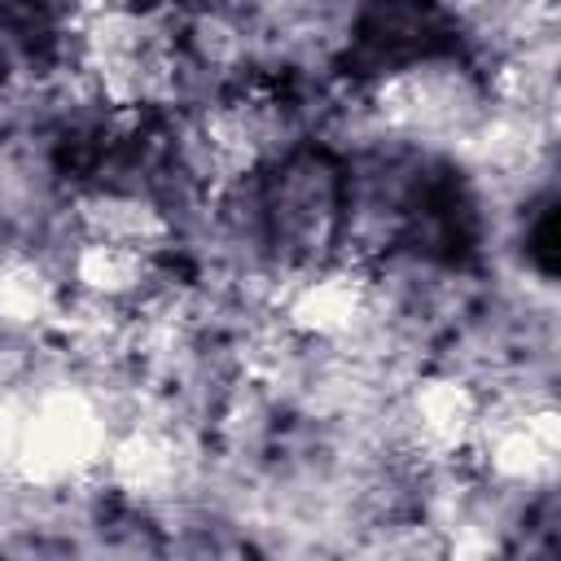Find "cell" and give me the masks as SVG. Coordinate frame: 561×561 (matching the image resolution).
Instances as JSON below:
<instances>
[{
    "instance_id": "3957f363",
    "label": "cell",
    "mask_w": 561,
    "mask_h": 561,
    "mask_svg": "<svg viewBox=\"0 0 561 561\" xmlns=\"http://www.w3.org/2000/svg\"><path fill=\"white\" fill-rule=\"evenodd\" d=\"M373 307V280L355 263H329L302 272L280 294V324L307 342H342L351 337Z\"/></svg>"
},
{
    "instance_id": "9c48e42d",
    "label": "cell",
    "mask_w": 561,
    "mask_h": 561,
    "mask_svg": "<svg viewBox=\"0 0 561 561\" xmlns=\"http://www.w3.org/2000/svg\"><path fill=\"white\" fill-rule=\"evenodd\" d=\"M57 307H61V289L39 259L9 254L0 263V329L9 333L48 329Z\"/></svg>"
},
{
    "instance_id": "7a4b0ae2",
    "label": "cell",
    "mask_w": 561,
    "mask_h": 561,
    "mask_svg": "<svg viewBox=\"0 0 561 561\" xmlns=\"http://www.w3.org/2000/svg\"><path fill=\"white\" fill-rule=\"evenodd\" d=\"M469 451H478L500 482H548L561 456V416L552 403L539 399H513L495 408L482 403V421Z\"/></svg>"
},
{
    "instance_id": "8992f818",
    "label": "cell",
    "mask_w": 561,
    "mask_h": 561,
    "mask_svg": "<svg viewBox=\"0 0 561 561\" xmlns=\"http://www.w3.org/2000/svg\"><path fill=\"white\" fill-rule=\"evenodd\" d=\"M79 219V241H105V245H127L140 254H158L171 237L162 210L149 197L136 193H118V188H101L88 193L75 210Z\"/></svg>"
},
{
    "instance_id": "ba28073f",
    "label": "cell",
    "mask_w": 561,
    "mask_h": 561,
    "mask_svg": "<svg viewBox=\"0 0 561 561\" xmlns=\"http://www.w3.org/2000/svg\"><path fill=\"white\" fill-rule=\"evenodd\" d=\"M70 272H75V285L83 298L123 307L153 280V254L127 250V245H105V241H79Z\"/></svg>"
},
{
    "instance_id": "30bf717a",
    "label": "cell",
    "mask_w": 561,
    "mask_h": 561,
    "mask_svg": "<svg viewBox=\"0 0 561 561\" xmlns=\"http://www.w3.org/2000/svg\"><path fill=\"white\" fill-rule=\"evenodd\" d=\"M495 535L482 522H460L447 543H443V561H495Z\"/></svg>"
},
{
    "instance_id": "52a82bcc",
    "label": "cell",
    "mask_w": 561,
    "mask_h": 561,
    "mask_svg": "<svg viewBox=\"0 0 561 561\" xmlns=\"http://www.w3.org/2000/svg\"><path fill=\"white\" fill-rule=\"evenodd\" d=\"M105 465H110L114 486H123L127 495H167L180 482L184 451L171 430L136 425V430L110 438Z\"/></svg>"
},
{
    "instance_id": "5b68a950",
    "label": "cell",
    "mask_w": 561,
    "mask_h": 561,
    "mask_svg": "<svg viewBox=\"0 0 561 561\" xmlns=\"http://www.w3.org/2000/svg\"><path fill=\"white\" fill-rule=\"evenodd\" d=\"M469 105V92L447 66H403L377 88V114L399 131H438L456 127Z\"/></svg>"
},
{
    "instance_id": "6da1fadb",
    "label": "cell",
    "mask_w": 561,
    "mask_h": 561,
    "mask_svg": "<svg viewBox=\"0 0 561 561\" xmlns=\"http://www.w3.org/2000/svg\"><path fill=\"white\" fill-rule=\"evenodd\" d=\"M110 430L88 390L53 386L26 399L22 447L13 478L26 486H66L88 469L105 465Z\"/></svg>"
},
{
    "instance_id": "8fae6325",
    "label": "cell",
    "mask_w": 561,
    "mask_h": 561,
    "mask_svg": "<svg viewBox=\"0 0 561 561\" xmlns=\"http://www.w3.org/2000/svg\"><path fill=\"white\" fill-rule=\"evenodd\" d=\"M22 416H26V399L22 394H0V478H13V469H18Z\"/></svg>"
},
{
    "instance_id": "277c9868",
    "label": "cell",
    "mask_w": 561,
    "mask_h": 561,
    "mask_svg": "<svg viewBox=\"0 0 561 561\" xmlns=\"http://www.w3.org/2000/svg\"><path fill=\"white\" fill-rule=\"evenodd\" d=\"M478 421H482V394L465 377L434 373V377H421L408 394L412 443L434 460L465 456L473 447Z\"/></svg>"
}]
</instances>
